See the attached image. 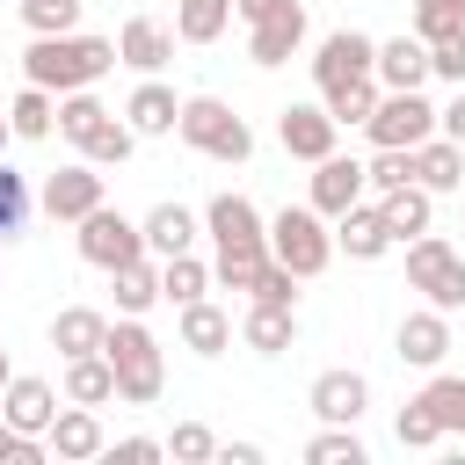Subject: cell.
I'll list each match as a JSON object with an SVG mask.
<instances>
[{
    "mask_svg": "<svg viewBox=\"0 0 465 465\" xmlns=\"http://www.w3.org/2000/svg\"><path fill=\"white\" fill-rule=\"evenodd\" d=\"M94 203H102V167H94V160H73V167H58V174L44 182V211L65 218V225H80Z\"/></svg>",
    "mask_w": 465,
    "mask_h": 465,
    "instance_id": "14",
    "label": "cell"
},
{
    "mask_svg": "<svg viewBox=\"0 0 465 465\" xmlns=\"http://www.w3.org/2000/svg\"><path fill=\"white\" fill-rule=\"evenodd\" d=\"M320 218H341L349 203H363V160H349V153H327V160H312V196H305Z\"/></svg>",
    "mask_w": 465,
    "mask_h": 465,
    "instance_id": "13",
    "label": "cell"
},
{
    "mask_svg": "<svg viewBox=\"0 0 465 465\" xmlns=\"http://www.w3.org/2000/svg\"><path fill=\"white\" fill-rule=\"evenodd\" d=\"M102 334H109V320H102L94 305H65V312L51 320V349H58V356H94Z\"/></svg>",
    "mask_w": 465,
    "mask_h": 465,
    "instance_id": "27",
    "label": "cell"
},
{
    "mask_svg": "<svg viewBox=\"0 0 465 465\" xmlns=\"http://www.w3.org/2000/svg\"><path fill=\"white\" fill-rule=\"evenodd\" d=\"M80 262H94V269H124V262H138L145 254V232H138V218H124V211H109V196L80 218Z\"/></svg>",
    "mask_w": 465,
    "mask_h": 465,
    "instance_id": "8",
    "label": "cell"
},
{
    "mask_svg": "<svg viewBox=\"0 0 465 465\" xmlns=\"http://www.w3.org/2000/svg\"><path fill=\"white\" fill-rule=\"evenodd\" d=\"M407 283L421 291V305L458 312V305H465V254H458L443 232H414V240H407Z\"/></svg>",
    "mask_w": 465,
    "mask_h": 465,
    "instance_id": "6",
    "label": "cell"
},
{
    "mask_svg": "<svg viewBox=\"0 0 465 465\" xmlns=\"http://www.w3.org/2000/svg\"><path fill=\"white\" fill-rule=\"evenodd\" d=\"M138 232H145V254H153V262H167V254H189L196 218H189L182 203H153V211L138 218Z\"/></svg>",
    "mask_w": 465,
    "mask_h": 465,
    "instance_id": "24",
    "label": "cell"
},
{
    "mask_svg": "<svg viewBox=\"0 0 465 465\" xmlns=\"http://www.w3.org/2000/svg\"><path fill=\"white\" fill-rule=\"evenodd\" d=\"M334 247H349V262H378V254H385V247H400V240L385 232L378 203H349V211L334 218Z\"/></svg>",
    "mask_w": 465,
    "mask_h": 465,
    "instance_id": "22",
    "label": "cell"
},
{
    "mask_svg": "<svg viewBox=\"0 0 465 465\" xmlns=\"http://www.w3.org/2000/svg\"><path fill=\"white\" fill-rule=\"evenodd\" d=\"M414 400L436 414V429H443V436H465V378H458V371H443V363H436V378H429Z\"/></svg>",
    "mask_w": 465,
    "mask_h": 465,
    "instance_id": "30",
    "label": "cell"
},
{
    "mask_svg": "<svg viewBox=\"0 0 465 465\" xmlns=\"http://www.w3.org/2000/svg\"><path fill=\"white\" fill-rule=\"evenodd\" d=\"M203 232L218 240V262H211V283H225V291H247L254 283V269L269 262V218L240 196V189H218L211 203H203Z\"/></svg>",
    "mask_w": 465,
    "mask_h": 465,
    "instance_id": "1",
    "label": "cell"
},
{
    "mask_svg": "<svg viewBox=\"0 0 465 465\" xmlns=\"http://www.w3.org/2000/svg\"><path fill=\"white\" fill-rule=\"evenodd\" d=\"M174 116H182V102H174V87H167V80H153V73H145V80L131 87V102H124V124H131L138 138H167V131H174Z\"/></svg>",
    "mask_w": 465,
    "mask_h": 465,
    "instance_id": "18",
    "label": "cell"
},
{
    "mask_svg": "<svg viewBox=\"0 0 465 465\" xmlns=\"http://www.w3.org/2000/svg\"><path fill=\"white\" fill-rule=\"evenodd\" d=\"M305 407H312L320 421L356 429V421H363V407H371V378H363V371H320V378H312V392H305Z\"/></svg>",
    "mask_w": 465,
    "mask_h": 465,
    "instance_id": "12",
    "label": "cell"
},
{
    "mask_svg": "<svg viewBox=\"0 0 465 465\" xmlns=\"http://www.w3.org/2000/svg\"><path fill=\"white\" fill-rule=\"evenodd\" d=\"M167 58H174V29H167V22L131 15V22L116 29V65H131V73H160Z\"/></svg>",
    "mask_w": 465,
    "mask_h": 465,
    "instance_id": "17",
    "label": "cell"
},
{
    "mask_svg": "<svg viewBox=\"0 0 465 465\" xmlns=\"http://www.w3.org/2000/svg\"><path fill=\"white\" fill-rule=\"evenodd\" d=\"M102 116H109V109H102V102H94L87 87H73V94H58V131H65L73 145H80V138H87V131H94Z\"/></svg>",
    "mask_w": 465,
    "mask_h": 465,
    "instance_id": "41",
    "label": "cell"
},
{
    "mask_svg": "<svg viewBox=\"0 0 465 465\" xmlns=\"http://www.w3.org/2000/svg\"><path fill=\"white\" fill-rule=\"evenodd\" d=\"M0 414H7L22 436H44L51 414H58V392H51L44 378H7V385H0Z\"/></svg>",
    "mask_w": 465,
    "mask_h": 465,
    "instance_id": "20",
    "label": "cell"
},
{
    "mask_svg": "<svg viewBox=\"0 0 465 465\" xmlns=\"http://www.w3.org/2000/svg\"><path fill=\"white\" fill-rule=\"evenodd\" d=\"M109 458L116 465H153V458H167V443L160 436H124V443H109Z\"/></svg>",
    "mask_w": 465,
    "mask_h": 465,
    "instance_id": "47",
    "label": "cell"
},
{
    "mask_svg": "<svg viewBox=\"0 0 465 465\" xmlns=\"http://www.w3.org/2000/svg\"><path fill=\"white\" fill-rule=\"evenodd\" d=\"M436 131H443L450 145H465V87H458V94H450V102L436 109Z\"/></svg>",
    "mask_w": 465,
    "mask_h": 465,
    "instance_id": "48",
    "label": "cell"
},
{
    "mask_svg": "<svg viewBox=\"0 0 465 465\" xmlns=\"http://www.w3.org/2000/svg\"><path fill=\"white\" fill-rule=\"evenodd\" d=\"M44 443H51V458H65V465H80V458H102V450H109V436H102V414H94V407H73V400L51 414Z\"/></svg>",
    "mask_w": 465,
    "mask_h": 465,
    "instance_id": "16",
    "label": "cell"
},
{
    "mask_svg": "<svg viewBox=\"0 0 465 465\" xmlns=\"http://www.w3.org/2000/svg\"><path fill=\"white\" fill-rule=\"evenodd\" d=\"M65 400L73 407H109L116 400V371H109L102 349L94 356H65Z\"/></svg>",
    "mask_w": 465,
    "mask_h": 465,
    "instance_id": "26",
    "label": "cell"
},
{
    "mask_svg": "<svg viewBox=\"0 0 465 465\" xmlns=\"http://www.w3.org/2000/svg\"><path fill=\"white\" fill-rule=\"evenodd\" d=\"M269 7H283V0H232V15H240V22H262Z\"/></svg>",
    "mask_w": 465,
    "mask_h": 465,
    "instance_id": "50",
    "label": "cell"
},
{
    "mask_svg": "<svg viewBox=\"0 0 465 465\" xmlns=\"http://www.w3.org/2000/svg\"><path fill=\"white\" fill-rule=\"evenodd\" d=\"M414 182H421L429 196H450V189H465V145H450L443 131H429V138L414 145Z\"/></svg>",
    "mask_w": 465,
    "mask_h": 465,
    "instance_id": "19",
    "label": "cell"
},
{
    "mask_svg": "<svg viewBox=\"0 0 465 465\" xmlns=\"http://www.w3.org/2000/svg\"><path fill=\"white\" fill-rule=\"evenodd\" d=\"M7 138H15V124H7V109H0V153H7Z\"/></svg>",
    "mask_w": 465,
    "mask_h": 465,
    "instance_id": "51",
    "label": "cell"
},
{
    "mask_svg": "<svg viewBox=\"0 0 465 465\" xmlns=\"http://www.w3.org/2000/svg\"><path fill=\"white\" fill-rule=\"evenodd\" d=\"M247 298H254V305H291V298H298V276H291V269H283V262L269 254V262L254 269V283H247Z\"/></svg>",
    "mask_w": 465,
    "mask_h": 465,
    "instance_id": "43",
    "label": "cell"
},
{
    "mask_svg": "<svg viewBox=\"0 0 465 465\" xmlns=\"http://www.w3.org/2000/svg\"><path fill=\"white\" fill-rule=\"evenodd\" d=\"M240 341H247L254 356H283V349L298 341V312H291V305H247Z\"/></svg>",
    "mask_w": 465,
    "mask_h": 465,
    "instance_id": "25",
    "label": "cell"
},
{
    "mask_svg": "<svg viewBox=\"0 0 465 465\" xmlns=\"http://www.w3.org/2000/svg\"><path fill=\"white\" fill-rule=\"evenodd\" d=\"M363 131H371V145H421L436 131V109L421 87H378V109L363 116Z\"/></svg>",
    "mask_w": 465,
    "mask_h": 465,
    "instance_id": "7",
    "label": "cell"
},
{
    "mask_svg": "<svg viewBox=\"0 0 465 465\" xmlns=\"http://www.w3.org/2000/svg\"><path fill=\"white\" fill-rule=\"evenodd\" d=\"M225 341H232V320H225L211 298H189V305H182V349H196V356H225Z\"/></svg>",
    "mask_w": 465,
    "mask_h": 465,
    "instance_id": "28",
    "label": "cell"
},
{
    "mask_svg": "<svg viewBox=\"0 0 465 465\" xmlns=\"http://www.w3.org/2000/svg\"><path fill=\"white\" fill-rule=\"evenodd\" d=\"M392 349H400V363H414V371H436V363L450 356V312H436V305L407 312V320H400V334H392Z\"/></svg>",
    "mask_w": 465,
    "mask_h": 465,
    "instance_id": "15",
    "label": "cell"
},
{
    "mask_svg": "<svg viewBox=\"0 0 465 465\" xmlns=\"http://www.w3.org/2000/svg\"><path fill=\"white\" fill-rule=\"evenodd\" d=\"M276 138H283L291 160H327L334 138H341V124L327 116V102H291V109L276 116Z\"/></svg>",
    "mask_w": 465,
    "mask_h": 465,
    "instance_id": "11",
    "label": "cell"
},
{
    "mask_svg": "<svg viewBox=\"0 0 465 465\" xmlns=\"http://www.w3.org/2000/svg\"><path fill=\"white\" fill-rule=\"evenodd\" d=\"M298 44H305V7H298V0L269 7L262 22H247V58H254V65H291Z\"/></svg>",
    "mask_w": 465,
    "mask_h": 465,
    "instance_id": "10",
    "label": "cell"
},
{
    "mask_svg": "<svg viewBox=\"0 0 465 465\" xmlns=\"http://www.w3.org/2000/svg\"><path fill=\"white\" fill-rule=\"evenodd\" d=\"M167 458H182V465H211V458H218V436H211L203 421H174V436H167Z\"/></svg>",
    "mask_w": 465,
    "mask_h": 465,
    "instance_id": "44",
    "label": "cell"
},
{
    "mask_svg": "<svg viewBox=\"0 0 465 465\" xmlns=\"http://www.w3.org/2000/svg\"><path fill=\"white\" fill-rule=\"evenodd\" d=\"M22 225H29V182L0 160V240H22Z\"/></svg>",
    "mask_w": 465,
    "mask_h": 465,
    "instance_id": "40",
    "label": "cell"
},
{
    "mask_svg": "<svg viewBox=\"0 0 465 465\" xmlns=\"http://www.w3.org/2000/svg\"><path fill=\"white\" fill-rule=\"evenodd\" d=\"M7 124H15V138H51L58 131V102H51V87H22L15 102H7Z\"/></svg>",
    "mask_w": 465,
    "mask_h": 465,
    "instance_id": "32",
    "label": "cell"
},
{
    "mask_svg": "<svg viewBox=\"0 0 465 465\" xmlns=\"http://www.w3.org/2000/svg\"><path fill=\"white\" fill-rule=\"evenodd\" d=\"M203 291H211V262H196V254H167V262H160V298L189 305V298H203Z\"/></svg>",
    "mask_w": 465,
    "mask_h": 465,
    "instance_id": "34",
    "label": "cell"
},
{
    "mask_svg": "<svg viewBox=\"0 0 465 465\" xmlns=\"http://www.w3.org/2000/svg\"><path fill=\"white\" fill-rule=\"evenodd\" d=\"M22 29L29 36H65V29H80V0H22Z\"/></svg>",
    "mask_w": 465,
    "mask_h": 465,
    "instance_id": "38",
    "label": "cell"
},
{
    "mask_svg": "<svg viewBox=\"0 0 465 465\" xmlns=\"http://www.w3.org/2000/svg\"><path fill=\"white\" fill-rule=\"evenodd\" d=\"M7 378H15V371H7V349H0V385H7Z\"/></svg>",
    "mask_w": 465,
    "mask_h": 465,
    "instance_id": "52",
    "label": "cell"
},
{
    "mask_svg": "<svg viewBox=\"0 0 465 465\" xmlns=\"http://www.w3.org/2000/svg\"><path fill=\"white\" fill-rule=\"evenodd\" d=\"M232 22V0H174V36L182 44H218Z\"/></svg>",
    "mask_w": 465,
    "mask_h": 465,
    "instance_id": "31",
    "label": "cell"
},
{
    "mask_svg": "<svg viewBox=\"0 0 465 465\" xmlns=\"http://www.w3.org/2000/svg\"><path fill=\"white\" fill-rule=\"evenodd\" d=\"M378 218H385V232H392V240H414V232H429L436 196H429L421 182H400V189H385V196H378Z\"/></svg>",
    "mask_w": 465,
    "mask_h": 465,
    "instance_id": "23",
    "label": "cell"
},
{
    "mask_svg": "<svg viewBox=\"0 0 465 465\" xmlns=\"http://www.w3.org/2000/svg\"><path fill=\"white\" fill-rule=\"evenodd\" d=\"M269 254L305 283V276H320V269L334 262V225H327L312 203H283V211L269 218Z\"/></svg>",
    "mask_w": 465,
    "mask_h": 465,
    "instance_id": "5",
    "label": "cell"
},
{
    "mask_svg": "<svg viewBox=\"0 0 465 465\" xmlns=\"http://www.w3.org/2000/svg\"><path fill=\"white\" fill-rule=\"evenodd\" d=\"M371 58H378V44H371L363 29H334V36H320V51H312V80H320V94H334V87L363 80V73H371Z\"/></svg>",
    "mask_w": 465,
    "mask_h": 465,
    "instance_id": "9",
    "label": "cell"
},
{
    "mask_svg": "<svg viewBox=\"0 0 465 465\" xmlns=\"http://www.w3.org/2000/svg\"><path fill=\"white\" fill-rule=\"evenodd\" d=\"M218 465H262V443H218Z\"/></svg>",
    "mask_w": 465,
    "mask_h": 465,
    "instance_id": "49",
    "label": "cell"
},
{
    "mask_svg": "<svg viewBox=\"0 0 465 465\" xmlns=\"http://www.w3.org/2000/svg\"><path fill=\"white\" fill-rule=\"evenodd\" d=\"M320 102H327V116H334V124H363V116L378 109V73H363V80H349V87L320 94Z\"/></svg>",
    "mask_w": 465,
    "mask_h": 465,
    "instance_id": "37",
    "label": "cell"
},
{
    "mask_svg": "<svg viewBox=\"0 0 465 465\" xmlns=\"http://www.w3.org/2000/svg\"><path fill=\"white\" fill-rule=\"evenodd\" d=\"M36 458H44V443H36V436H22V429L0 414V465H36Z\"/></svg>",
    "mask_w": 465,
    "mask_h": 465,
    "instance_id": "46",
    "label": "cell"
},
{
    "mask_svg": "<svg viewBox=\"0 0 465 465\" xmlns=\"http://www.w3.org/2000/svg\"><path fill=\"white\" fill-rule=\"evenodd\" d=\"M174 131H182V145L189 153H203V160H247L254 153V131H247V116H232L218 94H189L182 102V116H174Z\"/></svg>",
    "mask_w": 465,
    "mask_h": 465,
    "instance_id": "4",
    "label": "cell"
},
{
    "mask_svg": "<svg viewBox=\"0 0 465 465\" xmlns=\"http://www.w3.org/2000/svg\"><path fill=\"white\" fill-rule=\"evenodd\" d=\"M414 36H421V44L465 36V0H414Z\"/></svg>",
    "mask_w": 465,
    "mask_h": 465,
    "instance_id": "36",
    "label": "cell"
},
{
    "mask_svg": "<svg viewBox=\"0 0 465 465\" xmlns=\"http://www.w3.org/2000/svg\"><path fill=\"white\" fill-rule=\"evenodd\" d=\"M392 436H400V450H429V443H443V429H436V414H429L421 400H407V407L392 414Z\"/></svg>",
    "mask_w": 465,
    "mask_h": 465,
    "instance_id": "42",
    "label": "cell"
},
{
    "mask_svg": "<svg viewBox=\"0 0 465 465\" xmlns=\"http://www.w3.org/2000/svg\"><path fill=\"white\" fill-rule=\"evenodd\" d=\"M102 356H109V371H116V400H131V407H153V400H160V385H167V356H160V341H153V327H145L138 312L109 320Z\"/></svg>",
    "mask_w": 465,
    "mask_h": 465,
    "instance_id": "3",
    "label": "cell"
},
{
    "mask_svg": "<svg viewBox=\"0 0 465 465\" xmlns=\"http://www.w3.org/2000/svg\"><path fill=\"white\" fill-rule=\"evenodd\" d=\"M371 73H378V87H421L429 80V44L407 29V36H385L378 44V58H371Z\"/></svg>",
    "mask_w": 465,
    "mask_h": 465,
    "instance_id": "21",
    "label": "cell"
},
{
    "mask_svg": "<svg viewBox=\"0 0 465 465\" xmlns=\"http://www.w3.org/2000/svg\"><path fill=\"white\" fill-rule=\"evenodd\" d=\"M429 80H450V87H465V36H443V44H429Z\"/></svg>",
    "mask_w": 465,
    "mask_h": 465,
    "instance_id": "45",
    "label": "cell"
},
{
    "mask_svg": "<svg viewBox=\"0 0 465 465\" xmlns=\"http://www.w3.org/2000/svg\"><path fill=\"white\" fill-rule=\"evenodd\" d=\"M131 145H138V131H131V124L116 116V109H109V116H102V124H94V131L80 138V153H87L94 167H124V160H131Z\"/></svg>",
    "mask_w": 465,
    "mask_h": 465,
    "instance_id": "33",
    "label": "cell"
},
{
    "mask_svg": "<svg viewBox=\"0 0 465 465\" xmlns=\"http://www.w3.org/2000/svg\"><path fill=\"white\" fill-rule=\"evenodd\" d=\"M109 65H116V44H109V36H80V29H65V36H29V51H22V73H29L36 87H51V94L94 87Z\"/></svg>",
    "mask_w": 465,
    "mask_h": 465,
    "instance_id": "2",
    "label": "cell"
},
{
    "mask_svg": "<svg viewBox=\"0 0 465 465\" xmlns=\"http://www.w3.org/2000/svg\"><path fill=\"white\" fill-rule=\"evenodd\" d=\"M305 465H363V443H356V429H341V421H320V436L305 443Z\"/></svg>",
    "mask_w": 465,
    "mask_h": 465,
    "instance_id": "35",
    "label": "cell"
},
{
    "mask_svg": "<svg viewBox=\"0 0 465 465\" xmlns=\"http://www.w3.org/2000/svg\"><path fill=\"white\" fill-rule=\"evenodd\" d=\"M109 291H116V312H153L160 305V262H124V269H109Z\"/></svg>",
    "mask_w": 465,
    "mask_h": 465,
    "instance_id": "29",
    "label": "cell"
},
{
    "mask_svg": "<svg viewBox=\"0 0 465 465\" xmlns=\"http://www.w3.org/2000/svg\"><path fill=\"white\" fill-rule=\"evenodd\" d=\"M400 182H414V145H378V160L363 167V189H400Z\"/></svg>",
    "mask_w": 465,
    "mask_h": 465,
    "instance_id": "39",
    "label": "cell"
}]
</instances>
